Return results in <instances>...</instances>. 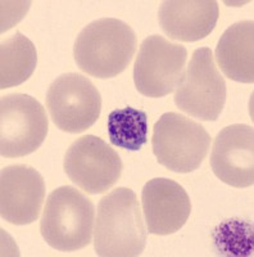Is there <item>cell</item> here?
Returning <instances> with one entry per match:
<instances>
[{
	"label": "cell",
	"instance_id": "1",
	"mask_svg": "<svg viewBox=\"0 0 254 257\" xmlns=\"http://www.w3.org/2000/svg\"><path fill=\"white\" fill-rule=\"evenodd\" d=\"M146 229L136 194L120 187L100 199L94 226V248L100 257L140 256Z\"/></svg>",
	"mask_w": 254,
	"mask_h": 257
},
{
	"label": "cell",
	"instance_id": "2",
	"mask_svg": "<svg viewBox=\"0 0 254 257\" xmlns=\"http://www.w3.org/2000/svg\"><path fill=\"white\" fill-rule=\"evenodd\" d=\"M137 47L131 26L117 18H99L80 31L73 56L85 73L111 79L127 68Z\"/></svg>",
	"mask_w": 254,
	"mask_h": 257
},
{
	"label": "cell",
	"instance_id": "3",
	"mask_svg": "<svg viewBox=\"0 0 254 257\" xmlns=\"http://www.w3.org/2000/svg\"><path fill=\"white\" fill-rule=\"evenodd\" d=\"M94 222L93 202L76 188L66 185L53 190L48 197L40 231L52 248L72 252L90 244Z\"/></svg>",
	"mask_w": 254,
	"mask_h": 257
},
{
	"label": "cell",
	"instance_id": "4",
	"mask_svg": "<svg viewBox=\"0 0 254 257\" xmlns=\"http://www.w3.org/2000/svg\"><path fill=\"white\" fill-rule=\"evenodd\" d=\"M209 133L196 121L177 112H167L155 122L152 147L158 164L178 174L202 166L210 146Z\"/></svg>",
	"mask_w": 254,
	"mask_h": 257
},
{
	"label": "cell",
	"instance_id": "5",
	"mask_svg": "<svg viewBox=\"0 0 254 257\" xmlns=\"http://www.w3.org/2000/svg\"><path fill=\"white\" fill-rule=\"evenodd\" d=\"M227 88L214 64L209 48L194 50L175 89V104L180 111L200 121H216L225 107Z\"/></svg>",
	"mask_w": 254,
	"mask_h": 257
},
{
	"label": "cell",
	"instance_id": "6",
	"mask_svg": "<svg viewBox=\"0 0 254 257\" xmlns=\"http://www.w3.org/2000/svg\"><path fill=\"white\" fill-rule=\"evenodd\" d=\"M45 108L34 96L8 94L0 103V155L17 158L31 155L48 135Z\"/></svg>",
	"mask_w": 254,
	"mask_h": 257
},
{
	"label": "cell",
	"instance_id": "7",
	"mask_svg": "<svg viewBox=\"0 0 254 257\" xmlns=\"http://www.w3.org/2000/svg\"><path fill=\"white\" fill-rule=\"evenodd\" d=\"M47 107L57 127L70 134H80L99 118L102 96L88 77L70 72L52 82L48 89Z\"/></svg>",
	"mask_w": 254,
	"mask_h": 257
},
{
	"label": "cell",
	"instance_id": "8",
	"mask_svg": "<svg viewBox=\"0 0 254 257\" xmlns=\"http://www.w3.org/2000/svg\"><path fill=\"white\" fill-rule=\"evenodd\" d=\"M187 61L186 48L163 36L144 39L134 67L137 91L149 98H161L175 91Z\"/></svg>",
	"mask_w": 254,
	"mask_h": 257
},
{
	"label": "cell",
	"instance_id": "9",
	"mask_svg": "<svg viewBox=\"0 0 254 257\" xmlns=\"http://www.w3.org/2000/svg\"><path fill=\"white\" fill-rule=\"evenodd\" d=\"M68 179L88 194H102L111 189L122 174V161L111 146L94 135L73 142L65 156Z\"/></svg>",
	"mask_w": 254,
	"mask_h": 257
},
{
	"label": "cell",
	"instance_id": "10",
	"mask_svg": "<svg viewBox=\"0 0 254 257\" xmlns=\"http://www.w3.org/2000/svg\"><path fill=\"white\" fill-rule=\"evenodd\" d=\"M45 199V181L27 165L4 167L0 176V213L6 221L29 225L39 219Z\"/></svg>",
	"mask_w": 254,
	"mask_h": 257
},
{
	"label": "cell",
	"instance_id": "11",
	"mask_svg": "<svg viewBox=\"0 0 254 257\" xmlns=\"http://www.w3.org/2000/svg\"><path fill=\"white\" fill-rule=\"evenodd\" d=\"M254 132L244 123H234L219 132L214 139L210 167L214 175L234 188L254 183Z\"/></svg>",
	"mask_w": 254,
	"mask_h": 257
},
{
	"label": "cell",
	"instance_id": "12",
	"mask_svg": "<svg viewBox=\"0 0 254 257\" xmlns=\"http://www.w3.org/2000/svg\"><path fill=\"white\" fill-rule=\"evenodd\" d=\"M146 228L154 235H169L186 224L191 201L181 185L166 178L149 180L141 192Z\"/></svg>",
	"mask_w": 254,
	"mask_h": 257
},
{
	"label": "cell",
	"instance_id": "13",
	"mask_svg": "<svg viewBox=\"0 0 254 257\" xmlns=\"http://www.w3.org/2000/svg\"><path fill=\"white\" fill-rule=\"evenodd\" d=\"M218 16V3L214 0H168L158 12L164 34L184 43L207 38L216 27Z\"/></svg>",
	"mask_w": 254,
	"mask_h": 257
},
{
	"label": "cell",
	"instance_id": "14",
	"mask_svg": "<svg viewBox=\"0 0 254 257\" xmlns=\"http://www.w3.org/2000/svg\"><path fill=\"white\" fill-rule=\"evenodd\" d=\"M216 59L225 76L242 84L254 81V24L240 21L231 25L219 39Z\"/></svg>",
	"mask_w": 254,
	"mask_h": 257
},
{
	"label": "cell",
	"instance_id": "15",
	"mask_svg": "<svg viewBox=\"0 0 254 257\" xmlns=\"http://www.w3.org/2000/svg\"><path fill=\"white\" fill-rule=\"evenodd\" d=\"M0 59V88L8 89L31 77L38 64V52L27 36L16 32L2 43Z\"/></svg>",
	"mask_w": 254,
	"mask_h": 257
},
{
	"label": "cell",
	"instance_id": "16",
	"mask_svg": "<svg viewBox=\"0 0 254 257\" xmlns=\"http://www.w3.org/2000/svg\"><path fill=\"white\" fill-rule=\"evenodd\" d=\"M107 128L111 143L127 151H140L148 142V116L140 109H114L108 116Z\"/></svg>",
	"mask_w": 254,
	"mask_h": 257
}]
</instances>
